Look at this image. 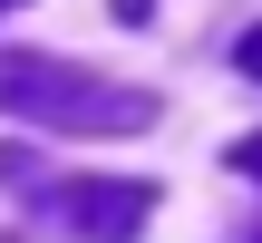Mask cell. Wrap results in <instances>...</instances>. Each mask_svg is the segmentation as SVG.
Wrapping results in <instances>:
<instances>
[{
	"label": "cell",
	"mask_w": 262,
	"mask_h": 243,
	"mask_svg": "<svg viewBox=\"0 0 262 243\" xmlns=\"http://www.w3.org/2000/svg\"><path fill=\"white\" fill-rule=\"evenodd\" d=\"M39 205L68 224L78 243H136L146 234V214H156V185L146 175H78V185H39Z\"/></svg>",
	"instance_id": "obj_2"
},
{
	"label": "cell",
	"mask_w": 262,
	"mask_h": 243,
	"mask_svg": "<svg viewBox=\"0 0 262 243\" xmlns=\"http://www.w3.org/2000/svg\"><path fill=\"white\" fill-rule=\"evenodd\" d=\"M243 68H253V78H262V29H243Z\"/></svg>",
	"instance_id": "obj_4"
},
{
	"label": "cell",
	"mask_w": 262,
	"mask_h": 243,
	"mask_svg": "<svg viewBox=\"0 0 262 243\" xmlns=\"http://www.w3.org/2000/svg\"><path fill=\"white\" fill-rule=\"evenodd\" d=\"M233 175H253V185H262V136H243V146H233Z\"/></svg>",
	"instance_id": "obj_3"
},
{
	"label": "cell",
	"mask_w": 262,
	"mask_h": 243,
	"mask_svg": "<svg viewBox=\"0 0 262 243\" xmlns=\"http://www.w3.org/2000/svg\"><path fill=\"white\" fill-rule=\"evenodd\" d=\"M0 107L29 117V127H49V136H107V127L136 136V127H156L146 88H117V78L78 68V58H39V49L0 58Z\"/></svg>",
	"instance_id": "obj_1"
},
{
	"label": "cell",
	"mask_w": 262,
	"mask_h": 243,
	"mask_svg": "<svg viewBox=\"0 0 262 243\" xmlns=\"http://www.w3.org/2000/svg\"><path fill=\"white\" fill-rule=\"evenodd\" d=\"M243 243H262V234H243Z\"/></svg>",
	"instance_id": "obj_5"
}]
</instances>
